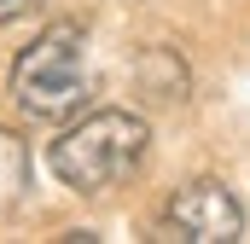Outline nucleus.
<instances>
[{
	"instance_id": "3",
	"label": "nucleus",
	"mask_w": 250,
	"mask_h": 244,
	"mask_svg": "<svg viewBox=\"0 0 250 244\" xmlns=\"http://www.w3.org/2000/svg\"><path fill=\"white\" fill-rule=\"evenodd\" d=\"M163 239L175 244H233L245 239V209L221 181H187L163 209Z\"/></svg>"
},
{
	"instance_id": "2",
	"label": "nucleus",
	"mask_w": 250,
	"mask_h": 244,
	"mask_svg": "<svg viewBox=\"0 0 250 244\" xmlns=\"http://www.w3.org/2000/svg\"><path fill=\"white\" fill-rule=\"evenodd\" d=\"M12 99L29 111V117L53 122L82 111L87 99V35L82 23H47L35 35V47H23L12 64Z\"/></svg>"
},
{
	"instance_id": "6",
	"label": "nucleus",
	"mask_w": 250,
	"mask_h": 244,
	"mask_svg": "<svg viewBox=\"0 0 250 244\" xmlns=\"http://www.w3.org/2000/svg\"><path fill=\"white\" fill-rule=\"evenodd\" d=\"M35 0H0V23H12V18H23Z\"/></svg>"
},
{
	"instance_id": "5",
	"label": "nucleus",
	"mask_w": 250,
	"mask_h": 244,
	"mask_svg": "<svg viewBox=\"0 0 250 244\" xmlns=\"http://www.w3.org/2000/svg\"><path fill=\"white\" fill-rule=\"evenodd\" d=\"M140 70H146V93H151L157 105H175V99H187V70H181V59H175V53L151 47Z\"/></svg>"
},
{
	"instance_id": "4",
	"label": "nucleus",
	"mask_w": 250,
	"mask_h": 244,
	"mask_svg": "<svg viewBox=\"0 0 250 244\" xmlns=\"http://www.w3.org/2000/svg\"><path fill=\"white\" fill-rule=\"evenodd\" d=\"M29 192V151L12 128H0V215H12Z\"/></svg>"
},
{
	"instance_id": "1",
	"label": "nucleus",
	"mask_w": 250,
	"mask_h": 244,
	"mask_svg": "<svg viewBox=\"0 0 250 244\" xmlns=\"http://www.w3.org/2000/svg\"><path fill=\"white\" fill-rule=\"evenodd\" d=\"M146 145H151L146 117H134V111H93V117H82L76 128H64L53 140L47 163L76 192H111L146 163Z\"/></svg>"
}]
</instances>
